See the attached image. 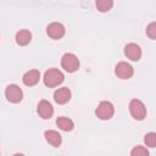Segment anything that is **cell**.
I'll list each match as a JSON object with an SVG mask.
<instances>
[{
	"label": "cell",
	"instance_id": "1",
	"mask_svg": "<svg viewBox=\"0 0 156 156\" xmlns=\"http://www.w3.org/2000/svg\"><path fill=\"white\" fill-rule=\"evenodd\" d=\"M65 79L63 73L57 68H50L44 73L43 82L48 88H55L60 85Z\"/></svg>",
	"mask_w": 156,
	"mask_h": 156
},
{
	"label": "cell",
	"instance_id": "2",
	"mask_svg": "<svg viewBox=\"0 0 156 156\" xmlns=\"http://www.w3.org/2000/svg\"><path fill=\"white\" fill-rule=\"evenodd\" d=\"M61 66H62V68L66 72L73 73V72H76L79 68V60H78V57L74 54L66 52L61 57Z\"/></svg>",
	"mask_w": 156,
	"mask_h": 156
},
{
	"label": "cell",
	"instance_id": "3",
	"mask_svg": "<svg viewBox=\"0 0 156 156\" xmlns=\"http://www.w3.org/2000/svg\"><path fill=\"white\" fill-rule=\"evenodd\" d=\"M128 107H129V112L134 119L143 121L146 117V107L143 104V101H140L138 99H133V100H130Z\"/></svg>",
	"mask_w": 156,
	"mask_h": 156
},
{
	"label": "cell",
	"instance_id": "4",
	"mask_svg": "<svg viewBox=\"0 0 156 156\" xmlns=\"http://www.w3.org/2000/svg\"><path fill=\"white\" fill-rule=\"evenodd\" d=\"M115 113V107L110 101H101L96 110H95V115L98 118L102 119V121H107L110 119Z\"/></svg>",
	"mask_w": 156,
	"mask_h": 156
},
{
	"label": "cell",
	"instance_id": "5",
	"mask_svg": "<svg viewBox=\"0 0 156 156\" xmlns=\"http://www.w3.org/2000/svg\"><path fill=\"white\" fill-rule=\"evenodd\" d=\"M5 98L12 104H17L23 99V91L17 84H9L5 89Z\"/></svg>",
	"mask_w": 156,
	"mask_h": 156
},
{
	"label": "cell",
	"instance_id": "6",
	"mask_svg": "<svg viewBox=\"0 0 156 156\" xmlns=\"http://www.w3.org/2000/svg\"><path fill=\"white\" fill-rule=\"evenodd\" d=\"M115 73L121 79H129V78H132V76L134 73V69L129 63H127L124 61H121V62H118L116 65Z\"/></svg>",
	"mask_w": 156,
	"mask_h": 156
},
{
	"label": "cell",
	"instance_id": "7",
	"mask_svg": "<svg viewBox=\"0 0 156 156\" xmlns=\"http://www.w3.org/2000/svg\"><path fill=\"white\" fill-rule=\"evenodd\" d=\"M65 32H66L65 26H63L62 23H60V22H52V23H50V24L46 27V33H48V35H49L51 39H55V40L61 39V38L65 35Z\"/></svg>",
	"mask_w": 156,
	"mask_h": 156
},
{
	"label": "cell",
	"instance_id": "8",
	"mask_svg": "<svg viewBox=\"0 0 156 156\" xmlns=\"http://www.w3.org/2000/svg\"><path fill=\"white\" fill-rule=\"evenodd\" d=\"M124 55L132 61H139L141 57V49L135 43H129L124 46Z\"/></svg>",
	"mask_w": 156,
	"mask_h": 156
},
{
	"label": "cell",
	"instance_id": "9",
	"mask_svg": "<svg viewBox=\"0 0 156 156\" xmlns=\"http://www.w3.org/2000/svg\"><path fill=\"white\" fill-rule=\"evenodd\" d=\"M37 111L39 113V116L43 119H50L54 115V107L51 106V104L46 100H40L37 107Z\"/></svg>",
	"mask_w": 156,
	"mask_h": 156
},
{
	"label": "cell",
	"instance_id": "10",
	"mask_svg": "<svg viewBox=\"0 0 156 156\" xmlns=\"http://www.w3.org/2000/svg\"><path fill=\"white\" fill-rule=\"evenodd\" d=\"M39 79H40V72L38 69H29L22 77V80H23L24 85H27V87H33V85L38 84Z\"/></svg>",
	"mask_w": 156,
	"mask_h": 156
},
{
	"label": "cell",
	"instance_id": "11",
	"mask_svg": "<svg viewBox=\"0 0 156 156\" xmlns=\"http://www.w3.org/2000/svg\"><path fill=\"white\" fill-rule=\"evenodd\" d=\"M71 95H72V94H71V90H69L68 88H66V87L58 88V89L55 90V93H54V100H55L58 105H63V104H66V102L69 101Z\"/></svg>",
	"mask_w": 156,
	"mask_h": 156
},
{
	"label": "cell",
	"instance_id": "12",
	"mask_svg": "<svg viewBox=\"0 0 156 156\" xmlns=\"http://www.w3.org/2000/svg\"><path fill=\"white\" fill-rule=\"evenodd\" d=\"M44 136H45V140L52 145L54 147H58L62 143V138H61V134L56 130H52V129H49V130H45L44 133Z\"/></svg>",
	"mask_w": 156,
	"mask_h": 156
},
{
	"label": "cell",
	"instance_id": "13",
	"mask_svg": "<svg viewBox=\"0 0 156 156\" xmlns=\"http://www.w3.org/2000/svg\"><path fill=\"white\" fill-rule=\"evenodd\" d=\"M15 39H16V43H17L18 45L24 46V45H28V44L30 43V40H32V34H30V32L27 30V29H21V30H18V32L16 33Z\"/></svg>",
	"mask_w": 156,
	"mask_h": 156
},
{
	"label": "cell",
	"instance_id": "14",
	"mask_svg": "<svg viewBox=\"0 0 156 156\" xmlns=\"http://www.w3.org/2000/svg\"><path fill=\"white\" fill-rule=\"evenodd\" d=\"M56 124L63 132H69V130H72L74 128L73 121L71 118H68V117H58L56 119Z\"/></svg>",
	"mask_w": 156,
	"mask_h": 156
},
{
	"label": "cell",
	"instance_id": "15",
	"mask_svg": "<svg viewBox=\"0 0 156 156\" xmlns=\"http://www.w3.org/2000/svg\"><path fill=\"white\" fill-rule=\"evenodd\" d=\"M96 9L100 12H107L113 6V0H95Z\"/></svg>",
	"mask_w": 156,
	"mask_h": 156
},
{
	"label": "cell",
	"instance_id": "16",
	"mask_svg": "<svg viewBox=\"0 0 156 156\" xmlns=\"http://www.w3.org/2000/svg\"><path fill=\"white\" fill-rule=\"evenodd\" d=\"M144 143H145V145L149 146V147H155V146H156V133L150 132V133L145 134V136H144Z\"/></svg>",
	"mask_w": 156,
	"mask_h": 156
},
{
	"label": "cell",
	"instance_id": "17",
	"mask_svg": "<svg viewBox=\"0 0 156 156\" xmlns=\"http://www.w3.org/2000/svg\"><path fill=\"white\" fill-rule=\"evenodd\" d=\"M130 155L132 156H149V151L146 147L138 145V146L133 147V150L130 151Z\"/></svg>",
	"mask_w": 156,
	"mask_h": 156
},
{
	"label": "cell",
	"instance_id": "18",
	"mask_svg": "<svg viewBox=\"0 0 156 156\" xmlns=\"http://www.w3.org/2000/svg\"><path fill=\"white\" fill-rule=\"evenodd\" d=\"M146 35L152 40L156 39V22H151L146 27Z\"/></svg>",
	"mask_w": 156,
	"mask_h": 156
}]
</instances>
